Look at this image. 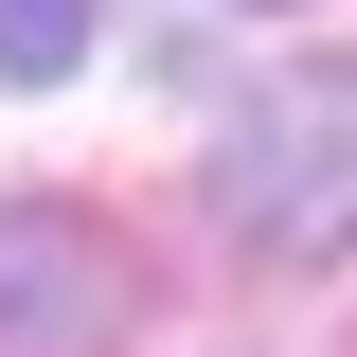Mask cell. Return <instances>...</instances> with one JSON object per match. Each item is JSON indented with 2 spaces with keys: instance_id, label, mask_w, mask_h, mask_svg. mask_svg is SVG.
<instances>
[{
  "instance_id": "obj_1",
  "label": "cell",
  "mask_w": 357,
  "mask_h": 357,
  "mask_svg": "<svg viewBox=\"0 0 357 357\" xmlns=\"http://www.w3.org/2000/svg\"><path fill=\"white\" fill-rule=\"evenodd\" d=\"M215 215L250 232L268 268H340L357 250V54H304L268 72L215 143Z\"/></svg>"
},
{
  "instance_id": "obj_2",
  "label": "cell",
  "mask_w": 357,
  "mask_h": 357,
  "mask_svg": "<svg viewBox=\"0 0 357 357\" xmlns=\"http://www.w3.org/2000/svg\"><path fill=\"white\" fill-rule=\"evenodd\" d=\"M0 357H107V250L72 215H0Z\"/></svg>"
},
{
  "instance_id": "obj_3",
  "label": "cell",
  "mask_w": 357,
  "mask_h": 357,
  "mask_svg": "<svg viewBox=\"0 0 357 357\" xmlns=\"http://www.w3.org/2000/svg\"><path fill=\"white\" fill-rule=\"evenodd\" d=\"M89 36H107V0H0V89H54Z\"/></svg>"
},
{
  "instance_id": "obj_4",
  "label": "cell",
  "mask_w": 357,
  "mask_h": 357,
  "mask_svg": "<svg viewBox=\"0 0 357 357\" xmlns=\"http://www.w3.org/2000/svg\"><path fill=\"white\" fill-rule=\"evenodd\" d=\"M268 18H286V0H268Z\"/></svg>"
}]
</instances>
